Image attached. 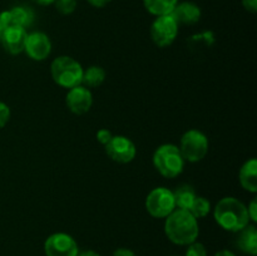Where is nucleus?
Returning <instances> with one entry per match:
<instances>
[{
  "mask_svg": "<svg viewBox=\"0 0 257 256\" xmlns=\"http://www.w3.org/2000/svg\"><path fill=\"white\" fill-rule=\"evenodd\" d=\"M146 208L152 217L166 218L176 210L173 191L166 187L153 188L146 198Z\"/></svg>",
  "mask_w": 257,
  "mask_h": 256,
  "instance_id": "423d86ee",
  "label": "nucleus"
},
{
  "mask_svg": "<svg viewBox=\"0 0 257 256\" xmlns=\"http://www.w3.org/2000/svg\"><path fill=\"white\" fill-rule=\"evenodd\" d=\"M4 30H5L4 24H3L2 20H0V42H2V38H3V34H4Z\"/></svg>",
  "mask_w": 257,
  "mask_h": 256,
  "instance_id": "2f4dec72",
  "label": "nucleus"
},
{
  "mask_svg": "<svg viewBox=\"0 0 257 256\" xmlns=\"http://www.w3.org/2000/svg\"><path fill=\"white\" fill-rule=\"evenodd\" d=\"M113 256H136V253L132 250H130V248L120 247L113 252Z\"/></svg>",
  "mask_w": 257,
  "mask_h": 256,
  "instance_id": "bb28decb",
  "label": "nucleus"
},
{
  "mask_svg": "<svg viewBox=\"0 0 257 256\" xmlns=\"http://www.w3.org/2000/svg\"><path fill=\"white\" fill-rule=\"evenodd\" d=\"M0 20H2L5 28L17 25V27H22L27 29L34 22V13L29 8L15 7L13 9L3 12L0 14Z\"/></svg>",
  "mask_w": 257,
  "mask_h": 256,
  "instance_id": "ddd939ff",
  "label": "nucleus"
},
{
  "mask_svg": "<svg viewBox=\"0 0 257 256\" xmlns=\"http://www.w3.org/2000/svg\"><path fill=\"white\" fill-rule=\"evenodd\" d=\"M240 183L246 191L251 193L257 192V161L250 158L242 165L240 170Z\"/></svg>",
  "mask_w": 257,
  "mask_h": 256,
  "instance_id": "dca6fc26",
  "label": "nucleus"
},
{
  "mask_svg": "<svg viewBox=\"0 0 257 256\" xmlns=\"http://www.w3.org/2000/svg\"><path fill=\"white\" fill-rule=\"evenodd\" d=\"M208 147H210V143H208V138L205 133L197 130H190L183 133L178 148H180L183 160L191 163H196L206 157Z\"/></svg>",
  "mask_w": 257,
  "mask_h": 256,
  "instance_id": "39448f33",
  "label": "nucleus"
},
{
  "mask_svg": "<svg viewBox=\"0 0 257 256\" xmlns=\"http://www.w3.org/2000/svg\"><path fill=\"white\" fill-rule=\"evenodd\" d=\"M27 38L28 33L25 28L13 25V27L5 28L4 34H3L2 42L0 43H2L4 49L7 50L9 54L17 55L20 54L22 52H24Z\"/></svg>",
  "mask_w": 257,
  "mask_h": 256,
  "instance_id": "f8f14e48",
  "label": "nucleus"
},
{
  "mask_svg": "<svg viewBox=\"0 0 257 256\" xmlns=\"http://www.w3.org/2000/svg\"><path fill=\"white\" fill-rule=\"evenodd\" d=\"M112 137H113V135L110 133V131L105 130V128H102V130H99L97 132L98 142H99L100 145H103V146L107 145V143L109 142L110 140H112Z\"/></svg>",
  "mask_w": 257,
  "mask_h": 256,
  "instance_id": "b1692460",
  "label": "nucleus"
},
{
  "mask_svg": "<svg viewBox=\"0 0 257 256\" xmlns=\"http://www.w3.org/2000/svg\"><path fill=\"white\" fill-rule=\"evenodd\" d=\"M213 256H236V255L230 250H221L218 251V252H216Z\"/></svg>",
  "mask_w": 257,
  "mask_h": 256,
  "instance_id": "7c9ffc66",
  "label": "nucleus"
},
{
  "mask_svg": "<svg viewBox=\"0 0 257 256\" xmlns=\"http://www.w3.org/2000/svg\"><path fill=\"white\" fill-rule=\"evenodd\" d=\"M65 103L69 110L74 114L82 115L85 114L90 109L93 104V95L90 93L89 88L84 85H77L74 88L68 89Z\"/></svg>",
  "mask_w": 257,
  "mask_h": 256,
  "instance_id": "9d476101",
  "label": "nucleus"
},
{
  "mask_svg": "<svg viewBox=\"0 0 257 256\" xmlns=\"http://www.w3.org/2000/svg\"><path fill=\"white\" fill-rule=\"evenodd\" d=\"M247 213H248V218H250L252 222H256L257 221V198H253L252 201L250 202L247 207Z\"/></svg>",
  "mask_w": 257,
  "mask_h": 256,
  "instance_id": "393cba45",
  "label": "nucleus"
},
{
  "mask_svg": "<svg viewBox=\"0 0 257 256\" xmlns=\"http://www.w3.org/2000/svg\"><path fill=\"white\" fill-rule=\"evenodd\" d=\"M196 196L197 195H196V192H195V190H193L192 186H190V185L180 186L177 190L173 191V197H175L176 208L188 211L191 208V206H192Z\"/></svg>",
  "mask_w": 257,
  "mask_h": 256,
  "instance_id": "f3484780",
  "label": "nucleus"
},
{
  "mask_svg": "<svg viewBox=\"0 0 257 256\" xmlns=\"http://www.w3.org/2000/svg\"><path fill=\"white\" fill-rule=\"evenodd\" d=\"M88 3H89L92 7H95V8H103L105 7V5L109 4L112 0H87Z\"/></svg>",
  "mask_w": 257,
  "mask_h": 256,
  "instance_id": "cd10ccee",
  "label": "nucleus"
},
{
  "mask_svg": "<svg viewBox=\"0 0 257 256\" xmlns=\"http://www.w3.org/2000/svg\"><path fill=\"white\" fill-rule=\"evenodd\" d=\"M236 245L240 248L242 252L247 253V255L256 256L257 255V230L255 225H250L248 223L246 227L238 231L237 240H236Z\"/></svg>",
  "mask_w": 257,
  "mask_h": 256,
  "instance_id": "2eb2a0df",
  "label": "nucleus"
},
{
  "mask_svg": "<svg viewBox=\"0 0 257 256\" xmlns=\"http://www.w3.org/2000/svg\"><path fill=\"white\" fill-rule=\"evenodd\" d=\"M153 166L166 178H176L182 173L185 167L181 151L172 143L160 146L153 153Z\"/></svg>",
  "mask_w": 257,
  "mask_h": 256,
  "instance_id": "20e7f679",
  "label": "nucleus"
},
{
  "mask_svg": "<svg viewBox=\"0 0 257 256\" xmlns=\"http://www.w3.org/2000/svg\"><path fill=\"white\" fill-rule=\"evenodd\" d=\"M165 233L171 242L180 246H187L195 242L200 235L197 218L188 211L176 208L166 217Z\"/></svg>",
  "mask_w": 257,
  "mask_h": 256,
  "instance_id": "f257e3e1",
  "label": "nucleus"
},
{
  "mask_svg": "<svg viewBox=\"0 0 257 256\" xmlns=\"http://www.w3.org/2000/svg\"><path fill=\"white\" fill-rule=\"evenodd\" d=\"M171 15L175 18L178 25H193L201 19V9L195 3L185 2L176 5Z\"/></svg>",
  "mask_w": 257,
  "mask_h": 256,
  "instance_id": "4468645a",
  "label": "nucleus"
},
{
  "mask_svg": "<svg viewBox=\"0 0 257 256\" xmlns=\"http://www.w3.org/2000/svg\"><path fill=\"white\" fill-rule=\"evenodd\" d=\"M104 147L108 157L117 163L132 162L137 155L136 145L125 136H113Z\"/></svg>",
  "mask_w": 257,
  "mask_h": 256,
  "instance_id": "1a4fd4ad",
  "label": "nucleus"
},
{
  "mask_svg": "<svg viewBox=\"0 0 257 256\" xmlns=\"http://www.w3.org/2000/svg\"><path fill=\"white\" fill-rule=\"evenodd\" d=\"M77 256H100L97 251H93V250H85L82 251V252H78Z\"/></svg>",
  "mask_w": 257,
  "mask_h": 256,
  "instance_id": "c756f323",
  "label": "nucleus"
},
{
  "mask_svg": "<svg viewBox=\"0 0 257 256\" xmlns=\"http://www.w3.org/2000/svg\"><path fill=\"white\" fill-rule=\"evenodd\" d=\"M32 2L38 5H42V7H48V5L54 4L55 0H32Z\"/></svg>",
  "mask_w": 257,
  "mask_h": 256,
  "instance_id": "c85d7f7f",
  "label": "nucleus"
},
{
  "mask_svg": "<svg viewBox=\"0 0 257 256\" xmlns=\"http://www.w3.org/2000/svg\"><path fill=\"white\" fill-rule=\"evenodd\" d=\"M24 52H27L30 59L37 60V62L47 59L52 52V43H50L49 37L42 32H34L28 34Z\"/></svg>",
  "mask_w": 257,
  "mask_h": 256,
  "instance_id": "9b49d317",
  "label": "nucleus"
},
{
  "mask_svg": "<svg viewBox=\"0 0 257 256\" xmlns=\"http://www.w3.org/2000/svg\"><path fill=\"white\" fill-rule=\"evenodd\" d=\"M177 22L171 14L161 15L151 25V38L160 48H166L172 44L178 35Z\"/></svg>",
  "mask_w": 257,
  "mask_h": 256,
  "instance_id": "0eeeda50",
  "label": "nucleus"
},
{
  "mask_svg": "<svg viewBox=\"0 0 257 256\" xmlns=\"http://www.w3.org/2000/svg\"><path fill=\"white\" fill-rule=\"evenodd\" d=\"M44 252L47 256H77L79 247L70 235L55 232L45 240Z\"/></svg>",
  "mask_w": 257,
  "mask_h": 256,
  "instance_id": "6e6552de",
  "label": "nucleus"
},
{
  "mask_svg": "<svg viewBox=\"0 0 257 256\" xmlns=\"http://www.w3.org/2000/svg\"><path fill=\"white\" fill-rule=\"evenodd\" d=\"M211 210V203L208 202L207 198L201 197V196H196L195 201H193L192 206L188 210V212L193 216L195 218H202L208 215Z\"/></svg>",
  "mask_w": 257,
  "mask_h": 256,
  "instance_id": "aec40b11",
  "label": "nucleus"
},
{
  "mask_svg": "<svg viewBox=\"0 0 257 256\" xmlns=\"http://www.w3.org/2000/svg\"><path fill=\"white\" fill-rule=\"evenodd\" d=\"M242 5L247 12L255 14L257 12V0H242Z\"/></svg>",
  "mask_w": 257,
  "mask_h": 256,
  "instance_id": "a878e982",
  "label": "nucleus"
},
{
  "mask_svg": "<svg viewBox=\"0 0 257 256\" xmlns=\"http://www.w3.org/2000/svg\"><path fill=\"white\" fill-rule=\"evenodd\" d=\"M175 256H177V255H175Z\"/></svg>",
  "mask_w": 257,
  "mask_h": 256,
  "instance_id": "473e14b6",
  "label": "nucleus"
},
{
  "mask_svg": "<svg viewBox=\"0 0 257 256\" xmlns=\"http://www.w3.org/2000/svg\"><path fill=\"white\" fill-rule=\"evenodd\" d=\"M55 9L63 15H69L77 9V0H55Z\"/></svg>",
  "mask_w": 257,
  "mask_h": 256,
  "instance_id": "412c9836",
  "label": "nucleus"
},
{
  "mask_svg": "<svg viewBox=\"0 0 257 256\" xmlns=\"http://www.w3.org/2000/svg\"><path fill=\"white\" fill-rule=\"evenodd\" d=\"M105 80V70L99 65H90L83 70L82 84L87 88H97Z\"/></svg>",
  "mask_w": 257,
  "mask_h": 256,
  "instance_id": "a211bd4d",
  "label": "nucleus"
},
{
  "mask_svg": "<svg viewBox=\"0 0 257 256\" xmlns=\"http://www.w3.org/2000/svg\"><path fill=\"white\" fill-rule=\"evenodd\" d=\"M145 8L156 17L168 15L173 12L178 0H143Z\"/></svg>",
  "mask_w": 257,
  "mask_h": 256,
  "instance_id": "6ab92c4d",
  "label": "nucleus"
},
{
  "mask_svg": "<svg viewBox=\"0 0 257 256\" xmlns=\"http://www.w3.org/2000/svg\"><path fill=\"white\" fill-rule=\"evenodd\" d=\"M185 256H207V248L203 243L198 242L197 240L195 242L187 245Z\"/></svg>",
  "mask_w": 257,
  "mask_h": 256,
  "instance_id": "4be33fe9",
  "label": "nucleus"
},
{
  "mask_svg": "<svg viewBox=\"0 0 257 256\" xmlns=\"http://www.w3.org/2000/svg\"><path fill=\"white\" fill-rule=\"evenodd\" d=\"M216 222L226 231L238 232L250 223L247 207L235 197H223L213 210Z\"/></svg>",
  "mask_w": 257,
  "mask_h": 256,
  "instance_id": "f03ea898",
  "label": "nucleus"
},
{
  "mask_svg": "<svg viewBox=\"0 0 257 256\" xmlns=\"http://www.w3.org/2000/svg\"><path fill=\"white\" fill-rule=\"evenodd\" d=\"M83 67L79 62L68 55L55 58L50 64V74L53 80L63 88H74L82 84Z\"/></svg>",
  "mask_w": 257,
  "mask_h": 256,
  "instance_id": "7ed1b4c3",
  "label": "nucleus"
},
{
  "mask_svg": "<svg viewBox=\"0 0 257 256\" xmlns=\"http://www.w3.org/2000/svg\"><path fill=\"white\" fill-rule=\"evenodd\" d=\"M10 119V108L8 104L0 102V130L9 122Z\"/></svg>",
  "mask_w": 257,
  "mask_h": 256,
  "instance_id": "5701e85b",
  "label": "nucleus"
}]
</instances>
